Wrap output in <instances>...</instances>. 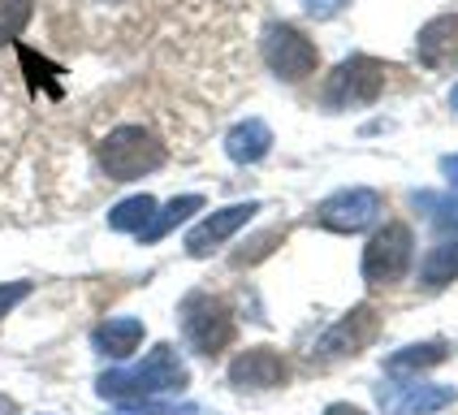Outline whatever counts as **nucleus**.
<instances>
[{"label": "nucleus", "mask_w": 458, "mask_h": 415, "mask_svg": "<svg viewBox=\"0 0 458 415\" xmlns=\"http://www.w3.org/2000/svg\"><path fill=\"white\" fill-rule=\"evenodd\" d=\"M186 389V363L178 360L174 346H156L152 355L134 368H113L96 381V394L108 402H148Z\"/></svg>", "instance_id": "f257e3e1"}, {"label": "nucleus", "mask_w": 458, "mask_h": 415, "mask_svg": "<svg viewBox=\"0 0 458 415\" xmlns=\"http://www.w3.org/2000/svg\"><path fill=\"white\" fill-rule=\"evenodd\" d=\"M100 169L108 178L117 182H134V178H148L156 174L160 165H165V143L156 139L152 130L143 126H117L113 134H104L100 139Z\"/></svg>", "instance_id": "f03ea898"}, {"label": "nucleus", "mask_w": 458, "mask_h": 415, "mask_svg": "<svg viewBox=\"0 0 458 415\" xmlns=\"http://www.w3.org/2000/svg\"><path fill=\"white\" fill-rule=\"evenodd\" d=\"M182 334L199 355H216L233 337V311L216 294H191L182 303Z\"/></svg>", "instance_id": "7ed1b4c3"}, {"label": "nucleus", "mask_w": 458, "mask_h": 415, "mask_svg": "<svg viewBox=\"0 0 458 415\" xmlns=\"http://www.w3.org/2000/svg\"><path fill=\"white\" fill-rule=\"evenodd\" d=\"M385 87V65L372 61V56H346L337 70L325 82V104L346 113V108H359V104H372Z\"/></svg>", "instance_id": "20e7f679"}, {"label": "nucleus", "mask_w": 458, "mask_h": 415, "mask_svg": "<svg viewBox=\"0 0 458 415\" xmlns=\"http://www.w3.org/2000/svg\"><path fill=\"white\" fill-rule=\"evenodd\" d=\"M264 61H268V70L281 78V82H303L311 78L316 70V44L307 39L303 30H294V26L285 22H273L264 30Z\"/></svg>", "instance_id": "39448f33"}, {"label": "nucleus", "mask_w": 458, "mask_h": 415, "mask_svg": "<svg viewBox=\"0 0 458 415\" xmlns=\"http://www.w3.org/2000/svg\"><path fill=\"white\" fill-rule=\"evenodd\" d=\"M411 230L403 221H389L368 238V251H363V277L368 282H398L411 264Z\"/></svg>", "instance_id": "423d86ee"}, {"label": "nucleus", "mask_w": 458, "mask_h": 415, "mask_svg": "<svg viewBox=\"0 0 458 415\" xmlns=\"http://www.w3.org/2000/svg\"><path fill=\"white\" fill-rule=\"evenodd\" d=\"M377 212H381V195L355 186V191H337V195H329V199L320 204V212H316V221L333 233H359L377 221Z\"/></svg>", "instance_id": "0eeeda50"}, {"label": "nucleus", "mask_w": 458, "mask_h": 415, "mask_svg": "<svg viewBox=\"0 0 458 415\" xmlns=\"http://www.w3.org/2000/svg\"><path fill=\"white\" fill-rule=\"evenodd\" d=\"M255 212H259V204H233V208H216V212H208L204 221L191 230V238H186V256H195V259L212 256L221 242H229L233 233L251 221Z\"/></svg>", "instance_id": "6e6552de"}, {"label": "nucleus", "mask_w": 458, "mask_h": 415, "mask_svg": "<svg viewBox=\"0 0 458 415\" xmlns=\"http://www.w3.org/2000/svg\"><path fill=\"white\" fill-rule=\"evenodd\" d=\"M454 402V389L437 385H415V381H398V385H381V411L385 415H437L441 407Z\"/></svg>", "instance_id": "1a4fd4ad"}, {"label": "nucleus", "mask_w": 458, "mask_h": 415, "mask_svg": "<svg viewBox=\"0 0 458 415\" xmlns=\"http://www.w3.org/2000/svg\"><path fill=\"white\" fill-rule=\"evenodd\" d=\"M285 381V360L268 346H251L229 363V385L238 389H273Z\"/></svg>", "instance_id": "9d476101"}, {"label": "nucleus", "mask_w": 458, "mask_h": 415, "mask_svg": "<svg viewBox=\"0 0 458 415\" xmlns=\"http://www.w3.org/2000/svg\"><path fill=\"white\" fill-rule=\"evenodd\" d=\"M377 334V311L372 308H355L346 311L329 334L320 337V355L325 360H342V355H355L359 346H368V337Z\"/></svg>", "instance_id": "9b49d317"}, {"label": "nucleus", "mask_w": 458, "mask_h": 415, "mask_svg": "<svg viewBox=\"0 0 458 415\" xmlns=\"http://www.w3.org/2000/svg\"><path fill=\"white\" fill-rule=\"evenodd\" d=\"M420 61L428 65V70H445V65H454L458 61V13H441L433 22L420 30Z\"/></svg>", "instance_id": "f8f14e48"}, {"label": "nucleus", "mask_w": 458, "mask_h": 415, "mask_svg": "<svg viewBox=\"0 0 458 415\" xmlns=\"http://www.w3.org/2000/svg\"><path fill=\"white\" fill-rule=\"evenodd\" d=\"M91 342H96V351L108 355V360H130V355L139 351V342H143V320H134V316L104 320L100 329L91 334Z\"/></svg>", "instance_id": "ddd939ff"}, {"label": "nucleus", "mask_w": 458, "mask_h": 415, "mask_svg": "<svg viewBox=\"0 0 458 415\" xmlns=\"http://www.w3.org/2000/svg\"><path fill=\"white\" fill-rule=\"evenodd\" d=\"M273 148V130L264 126V122H238V126L225 134V152L229 160H238V165H255V160H264Z\"/></svg>", "instance_id": "4468645a"}, {"label": "nucleus", "mask_w": 458, "mask_h": 415, "mask_svg": "<svg viewBox=\"0 0 458 415\" xmlns=\"http://www.w3.org/2000/svg\"><path fill=\"white\" fill-rule=\"evenodd\" d=\"M199 208H204V199H199V195H178V199H169L165 208H156V216L148 221V230L139 233V238H143V242H160L165 233L178 230L182 221H191Z\"/></svg>", "instance_id": "2eb2a0df"}, {"label": "nucleus", "mask_w": 458, "mask_h": 415, "mask_svg": "<svg viewBox=\"0 0 458 415\" xmlns=\"http://www.w3.org/2000/svg\"><path fill=\"white\" fill-rule=\"evenodd\" d=\"M152 216H156L152 195H134V199H122V204L108 212V225H113V230H122V233H143Z\"/></svg>", "instance_id": "dca6fc26"}, {"label": "nucleus", "mask_w": 458, "mask_h": 415, "mask_svg": "<svg viewBox=\"0 0 458 415\" xmlns=\"http://www.w3.org/2000/svg\"><path fill=\"white\" fill-rule=\"evenodd\" d=\"M424 285H445L458 277V238H445V242H437L433 256L424 259Z\"/></svg>", "instance_id": "f3484780"}, {"label": "nucleus", "mask_w": 458, "mask_h": 415, "mask_svg": "<svg viewBox=\"0 0 458 415\" xmlns=\"http://www.w3.org/2000/svg\"><path fill=\"white\" fill-rule=\"evenodd\" d=\"M445 360V342H420V346H411V351H398V355H389L385 368L389 372H420V368H433V363Z\"/></svg>", "instance_id": "a211bd4d"}, {"label": "nucleus", "mask_w": 458, "mask_h": 415, "mask_svg": "<svg viewBox=\"0 0 458 415\" xmlns=\"http://www.w3.org/2000/svg\"><path fill=\"white\" fill-rule=\"evenodd\" d=\"M30 9H35L30 0H0V48H4V44H13V39L26 30Z\"/></svg>", "instance_id": "6ab92c4d"}, {"label": "nucleus", "mask_w": 458, "mask_h": 415, "mask_svg": "<svg viewBox=\"0 0 458 415\" xmlns=\"http://www.w3.org/2000/svg\"><path fill=\"white\" fill-rule=\"evenodd\" d=\"M117 415H195L191 402H169V398H148V402H126Z\"/></svg>", "instance_id": "aec40b11"}, {"label": "nucleus", "mask_w": 458, "mask_h": 415, "mask_svg": "<svg viewBox=\"0 0 458 415\" xmlns=\"http://www.w3.org/2000/svg\"><path fill=\"white\" fill-rule=\"evenodd\" d=\"M26 294H30V282H4V285H0V316H9V311L18 308Z\"/></svg>", "instance_id": "412c9836"}, {"label": "nucleus", "mask_w": 458, "mask_h": 415, "mask_svg": "<svg viewBox=\"0 0 458 415\" xmlns=\"http://www.w3.org/2000/svg\"><path fill=\"white\" fill-rule=\"evenodd\" d=\"M351 0H303L307 18H316V22H325V18H333V13H342Z\"/></svg>", "instance_id": "4be33fe9"}, {"label": "nucleus", "mask_w": 458, "mask_h": 415, "mask_svg": "<svg viewBox=\"0 0 458 415\" xmlns=\"http://www.w3.org/2000/svg\"><path fill=\"white\" fill-rule=\"evenodd\" d=\"M325 415H368V411H359V407H351V402H337V407H329Z\"/></svg>", "instance_id": "5701e85b"}, {"label": "nucleus", "mask_w": 458, "mask_h": 415, "mask_svg": "<svg viewBox=\"0 0 458 415\" xmlns=\"http://www.w3.org/2000/svg\"><path fill=\"white\" fill-rule=\"evenodd\" d=\"M441 169H445V174H450V182H454V186H458V156H450V160H445Z\"/></svg>", "instance_id": "b1692460"}, {"label": "nucleus", "mask_w": 458, "mask_h": 415, "mask_svg": "<svg viewBox=\"0 0 458 415\" xmlns=\"http://www.w3.org/2000/svg\"><path fill=\"white\" fill-rule=\"evenodd\" d=\"M0 415H18V407H13V398H4V394H0Z\"/></svg>", "instance_id": "393cba45"}, {"label": "nucleus", "mask_w": 458, "mask_h": 415, "mask_svg": "<svg viewBox=\"0 0 458 415\" xmlns=\"http://www.w3.org/2000/svg\"><path fill=\"white\" fill-rule=\"evenodd\" d=\"M450 104H454V108H458V87H454V96H450Z\"/></svg>", "instance_id": "a878e982"}]
</instances>
